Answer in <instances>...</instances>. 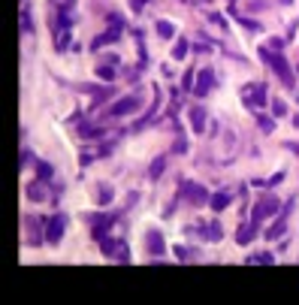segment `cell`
Here are the masks:
<instances>
[{
	"mask_svg": "<svg viewBox=\"0 0 299 305\" xmlns=\"http://www.w3.org/2000/svg\"><path fill=\"white\" fill-rule=\"evenodd\" d=\"M185 194L194 200V205H202V203H209V194L199 187V184H185Z\"/></svg>",
	"mask_w": 299,
	"mask_h": 305,
	"instance_id": "cell-10",
	"label": "cell"
},
{
	"mask_svg": "<svg viewBox=\"0 0 299 305\" xmlns=\"http://www.w3.org/2000/svg\"><path fill=\"white\" fill-rule=\"evenodd\" d=\"M145 242H148V251H151L154 257H160V254L166 251V248H164V239H160V233H157V230H148V233H145Z\"/></svg>",
	"mask_w": 299,
	"mask_h": 305,
	"instance_id": "cell-8",
	"label": "cell"
},
{
	"mask_svg": "<svg viewBox=\"0 0 299 305\" xmlns=\"http://www.w3.org/2000/svg\"><path fill=\"white\" fill-rule=\"evenodd\" d=\"M136 106H139V97H124V100H118L112 109H109V115H130V112H136Z\"/></svg>",
	"mask_w": 299,
	"mask_h": 305,
	"instance_id": "cell-7",
	"label": "cell"
},
{
	"mask_svg": "<svg viewBox=\"0 0 299 305\" xmlns=\"http://www.w3.org/2000/svg\"><path fill=\"white\" fill-rule=\"evenodd\" d=\"M79 133L88 136V139H91V136L97 139V136H103V130H100V127H91V124H82V127H79Z\"/></svg>",
	"mask_w": 299,
	"mask_h": 305,
	"instance_id": "cell-16",
	"label": "cell"
},
{
	"mask_svg": "<svg viewBox=\"0 0 299 305\" xmlns=\"http://www.w3.org/2000/svg\"><path fill=\"white\" fill-rule=\"evenodd\" d=\"M209 205H212L215 212H221V208H227V205H230V194H215V197L209 200Z\"/></svg>",
	"mask_w": 299,
	"mask_h": 305,
	"instance_id": "cell-12",
	"label": "cell"
},
{
	"mask_svg": "<svg viewBox=\"0 0 299 305\" xmlns=\"http://www.w3.org/2000/svg\"><path fill=\"white\" fill-rule=\"evenodd\" d=\"M64 224H66V215H55L52 221H49V230H45V239L55 245V242H61L64 236Z\"/></svg>",
	"mask_w": 299,
	"mask_h": 305,
	"instance_id": "cell-5",
	"label": "cell"
},
{
	"mask_svg": "<svg viewBox=\"0 0 299 305\" xmlns=\"http://www.w3.org/2000/svg\"><path fill=\"white\" fill-rule=\"evenodd\" d=\"M278 212V200H272V197H263L260 203L254 205V215H251V221L257 224L260 218H269V215H275Z\"/></svg>",
	"mask_w": 299,
	"mask_h": 305,
	"instance_id": "cell-4",
	"label": "cell"
},
{
	"mask_svg": "<svg viewBox=\"0 0 299 305\" xmlns=\"http://www.w3.org/2000/svg\"><path fill=\"white\" fill-rule=\"evenodd\" d=\"M100 248H103V254H106V257L127 263V245H124V242H115V239H100Z\"/></svg>",
	"mask_w": 299,
	"mask_h": 305,
	"instance_id": "cell-2",
	"label": "cell"
},
{
	"mask_svg": "<svg viewBox=\"0 0 299 305\" xmlns=\"http://www.w3.org/2000/svg\"><path fill=\"white\" fill-rule=\"evenodd\" d=\"M284 230H287V221H278L269 233H266V239H278V236H284Z\"/></svg>",
	"mask_w": 299,
	"mask_h": 305,
	"instance_id": "cell-14",
	"label": "cell"
},
{
	"mask_svg": "<svg viewBox=\"0 0 299 305\" xmlns=\"http://www.w3.org/2000/svg\"><path fill=\"white\" fill-rule=\"evenodd\" d=\"M260 58H263L266 64H269V67H272L275 73H278V76H281V82H284L287 88H293V69L287 67V61H284L281 55H275V52L263 49V52H260Z\"/></svg>",
	"mask_w": 299,
	"mask_h": 305,
	"instance_id": "cell-1",
	"label": "cell"
},
{
	"mask_svg": "<svg viewBox=\"0 0 299 305\" xmlns=\"http://www.w3.org/2000/svg\"><path fill=\"white\" fill-rule=\"evenodd\" d=\"M287 151H293V154L299 157V142H287Z\"/></svg>",
	"mask_w": 299,
	"mask_h": 305,
	"instance_id": "cell-26",
	"label": "cell"
},
{
	"mask_svg": "<svg viewBox=\"0 0 299 305\" xmlns=\"http://www.w3.org/2000/svg\"><path fill=\"white\" fill-rule=\"evenodd\" d=\"M175 254H178V260H191V251H188V248H175Z\"/></svg>",
	"mask_w": 299,
	"mask_h": 305,
	"instance_id": "cell-24",
	"label": "cell"
},
{
	"mask_svg": "<svg viewBox=\"0 0 299 305\" xmlns=\"http://www.w3.org/2000/svg\"><path fill=\"white\" fill-rule=\"evenodd\" d=\"M260 127H263V133H272V118L260 115Z\"/></svg>",
	"mask_w": 299,
	"mask_h": 305,
	"instance_id": "cell-20",
	"label": "cell"
},
{
	"mask_svg": "<svg viewBox=\"0 0 299 305\" xmlns=\"http://www.w3.org/2000/svg\"><path fill=\"white\" fill-rule=\"evenodd\" d=\"M97 73H100V76H103V79H112V76H115V73H112V69H109V67H100Z\"/></svg>",
	"mask_w": 299,
	"mask_h": 305,
	"instance_id": "cell-25",
	"label": "cell"
},
{
	"mask_svg": "<svg viewBox=\"0 0 299 305\" xmlns=\"http://www.w3.org/2000/svg\"><path fill=\"white\" fill-rule=\"evenodd\" d=\"M272 106H275V109H272L275 115H284V112H287V106H284V103H281V100H275V103H272Z\"/></svg>",
	"mask_w": 299,
	"mask_h": 305,
	"instance_id": "cell-23",
	"label": "cell"
},
{
	"mask_svg": "<svg viewBox=\"0 0 299 305\" xmlns=\"http://www.w3.org/2000/svg\"><path fill=\"white\" fill-rule=\"evenodd\" d=\"M142 3H145V0H130V6H133V9H139Z\"/></svg>",
	"mask_w": 299,
	"mask_h": 305,
	"instance_id": "cell-27",
	"label": "cell"
},
{
	"mask_svg": "<svg viewBox=\"0 0 299 305\" xmlns=\"http://www.w3.org/2000/svg\"><path fill=\"white\" fill-rule=\"evenodd\" d=\"M242 97H245V103H248L251 109L263 106V103H266V85H251V88H245V91H242Z\"/></svg>",
	"mask_w": 299,
	"mask_h": 305,
	"instance_id": "cell-3",
	"label": "cell"
},
{
	"mask_svg": "<svg viewBox=\"0 0 299 305\" xmlns=\"http://www.w3.org/2000/svg\"><path fill=\"white\" fill-rule=\"evenodd\" d=\"M157 34H160V36H172V25H169V21H157Z\"/></svg>",
	"mask_w": 299,
	"mask_h": 305,
	"instance_id": "cell-19",
	"label": "cell"
},
{
	"mask_svg": "<svg viewBox=\"0 0 299 305\" xmlns=\"http://www.w3.org/2000/svg\"><path fill=\"white\" fill-rule=\"evenodd\" d=\"M191 124H194V133H202V130H205V109H202V106H194V109H191Z\"/></svg>",
	"mask_w": 299,
	"mask_h": 305,
	"instance_id": "cell-9",
	"label": "cell"
},
{
	"mask_svg": "<svg viewBox=\"0 0 299 305\" xmlns=\"http://www.w3.org/2000/svg\"><path fill=\"white\" fill-rule=\"evenodd\" d=\"M118 31H115V28H112V31H106V34H100L97 39H94V42H91V49H94V52H97V49H103V45H109V42H115V39H118Z\"/></svg>",
	"mask_w": 299,
	"mask_h": 305,
	"instance_id": "cell-11",
	"label": "cell"
},
{
	"mask_svg": "<svg viewBox=\"0 0 299 305\" xmlns=\"http://www.w3.org/2000/svg\"><path fill=\"white\" fill-rule=\"evenodd\" d=\"M185 55H188V39H178V42H175V49H172V58H178V61H181Z\"/></svg>",
	"mask_w": 299,
	"mask_h": 305,
	"instance_id": "cell-15",
	"label": "cell"
},
{
	"mask_svg": "<svg viewBox=\"0 0 299 305\" xmlns=\"http://www.w3.org/2000/svg\"><path fill=\"white\" fill-rule=\"evenodd\" d=\"M205 236H209V239H215V242H218V239L224 236V233H221V224H209V230H205Z\"/></svg>",
	"mask_w": 299,
	"mask_h": 305,
	"instance_id": "cell-18",
	"label": "cell"
},
{
	"mask_svg": "<svg viewBox=\"0 0 299 305\" xmlns=\"http://www.w3.org/2000/svg\"><path fill=\"white\" fill-rule=\"evenodd\" d=\"M109 197H112V191H109V187H100V205L109 203Z\"/></svg>",
	"mask_w": 299,
	"mask_h": 305,
	"instance_id": "cell-21",
	"label": "cell"
},
{
	"mask_svg": "<svg viewBox=\"0 0 299 305\" xmlns=\"http://www.w3.org/2000/svg\"><path fill=\"white\" fill-rule=\"evenodd\" d=\"M164 167H166V157H157V160H154V163H151V178H157V175H160V172H164Z\"/></svg>",
	"mask_w": 299,
	"mask_h": 305,
	"instance_id": "cell-17",
	"label": "cell"
},
{
	"mask_svg": "<svg viewBox=\"0 0 299 305\" xmlns=\"http://www.w3.org/2000/svg\"><path fill=\"white\" fill-rule=\"evenodd\" d=\"M251 263H272V254H257V257H251Z\"/></svg>",
	"mask_w": 299,
	"mask_h": 305,
	"instance_id": "cell-22",
	"label": "cell"
},
{
	"mask_svg": "<svg viewBox=\"0 0 299 305\" xmlns=\"http://www.w3.org/2000/svg\"><path fill=\"white\" fill-rule=\"evenodd\" d=\"M254 236H257V224L251 221V224H248V227H245V230L239 233V245H248V242H251Z\"/></svg>",
	"mask_w": 299,
	"mask_h": 305,
	"instance_id": "cell-13",
	"label": "cell"
},
{
	"mask_svg": "<svg viewBox=\"0 0 299 305\" xmlns=\"http://www.w3.org/2000/svg\"><path fill=\"white\" fill-rule=\"evenodd\" d=\"M212 85H215V73L212 69H202L197 76V85H194V94L197 97H202V94H209L212 91Z\"/></svg>",
	"mask_w": 299,
	"mask_h": 305,
	"instance_id": "cell-6",
	"label": "cell"
}]
</instances>
